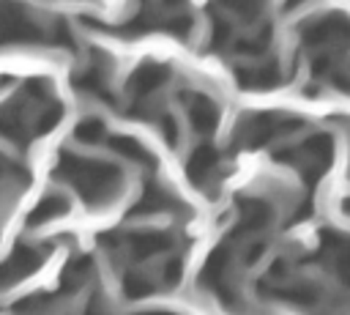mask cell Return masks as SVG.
<instances>
[{"label": "cell", "instance_id": "obj_15", "mask_svg": "<svg viewBox=\"0 0 350 315\" xmlns=\"http://www.w3.org/2000/svg\"><path fill=\"white\" fill-rule=\"evenodd\" d=\"M178 205H180V203H178V197H175L170 189H164V186H148V189L142 192L139 203L131 208V214H134V216L167 214V211H175Z\"/></svg>", "mask_w": 350, "mask_h": 315}, {"label": "cell", "instance_id": "obj_4", "mask_svg": "<svg viewBox=\"0 0 350 315\" xmlns=\"http://www.w3.org/2000/svg\"><path fill=\"white\" fill-rule=\"evenodd\" d=\"M304 126L301 118L284 115V112H252L243 123H238L235 134L243 140L246 148H262L290 131H298Z\"/></svg>", "mask_w": 350, "mask_h": 315}, {"label": "cell", "instance_id": "obj_12", "mask_svg": "<svg viewBox=\"0 0 350 315\" xmlns=\"http://www.w3.org/2000/svg\"><path fill=\"white\" fill-rule=\"evenodd\" d=\"M126 247L137 260H145V257H153V255L172 249L175 238L167 230H137V233L126 236Z\"/></svg>", "mask_w": 350, "mask_h": 315}, {"label": "cell", "instance_id": "obj_6", "mask_svg": "<svg viewBox=\"0 0 350 315\" xmlns=\"http://www.w3.org/2000/svg\"><path fill=\"white\" fill-rule=\"evenodd\" d=\"M167 79H170V66H167V63L145 60V63L137 66L134 74L129 77V82H126V93H129L134 101H145V99H150Z\"/></svg>", "mask_w": 350, "mask_h": 315}, {"label": "cell", "instance_id": "obj_26", "mask_svg": "<svg viewBox=\"0 0 350 315\" xmlns=\"http://www.w3.org/2000/svg\"><path fill=\"white\" fill-rule=\"evenodd\" d=\"M85 315H109V312L96 301V304H90V307H88V312H85Z\"/></svg>", "mask_w": 350, "mask_h": 315}, {"label": "cell", "instance_id": "obj_5", "mask_svg": "<svg viewBox=\"0 0 350 315\" xmlns=\"http://www.w3.org/2000/svg\"><path fill=\"white\" fill-rule=\"evenodd\" d=\"M301 38L306 47L320 49H342L350 44V16L342 11L323 14L301 27Z\"/></svg>", "mask_w": 350, "mask_h": 315}, {"label": "cell", "instance_id": "obj_17", "mask_svg": "<svg viewBox=\"0 0 350 315\" xmlns=\"http://www.w3.org/2000/svg\"><path fill=\"white\" fill-rule=\"evenodd\" d=\"M74 137H77L79 142H85V145H96L98 140H104V137H107L104 121H101V118H93V115L82 118V121L77 123V129H74Z\"/></svg>", "mask_w": 350, "mask_h": 315}, {"label": "cell", "instance_id": "obj_14", "mask_svg": "<svg viewBox=\"0 0 350 315\" xmlns=\"http://www.w3.org/2000/svg\"><path fill=\"white\" fill-rule=\"evenodd\" d=\"M320 241L331 255V266H334L336 277L345 285H350V236H342L336 230H323Z\"/></svg>", "mask_w": 350, "mask_h": 315}, {"label": "cell", "instance_id": "obj_8", "mask_svg": "<svg viewBox=\"0 0 350 315\" xmlns=\"http://www.w3.org/2000/svg\"><path fill=\"white\" fill-rule=\"evenodd\" d=\"M235 82H238V88H246V90H271L287 79H284V71L279 68V63L268 60V63L235 68Z\"/></svg>", "mask_w": 350, "mask_h": 315}, {"label": "cell", "instance_id": "obj_24", "mask_svg": "<svg viewBox=\"0 0 350 315\" xmlns=\"http://www.w3.org/2000/svg\"><path fill=\"white\" fill-rule=\"evenodd\" d=\"M186 3H189V0H161V5H164L167 11H172V14H180V11L186 8Z\"/></svg>", "mask_w": 350, "mask_h": 315}, {"label": "cell", "instance_id": "obj_1", "mask_svg": "<svg viewBox=\"0 0 350 315\" xmlns=\"http://www.w3.org/2000/svg\"><path fill=\"white\" fill-rule=\"evenodd\" d=\"M57 175L68 178L90 205L109 203L120 189V170L115 164L88 162V159H79V156L66 153V151L60 153Z\"/></svg>", "mask_w": 350, "mask_h": 315}, {"label": "cell", "instance_id": "obj_13", "mask_svg": "<svg viewBox=\"0 0 350 315\" xmlns=\"http://www.w3.org/2000/svg\"><path fill=\"white\" fill-rule=\"evenodd\" d=\"M271 293L279 301L298 304V307H314L320 301V288L312 282H287V285H260V293Z\"/></svg>", "mask_w": 350, "mask_h": 315}, {"label": "cell", "instance_id": "obj_10", "mask_svg": "<svg viewBox=\"0 0 350 315\" xmlns=\"http://www.w3.org/2000/svg\"><path fill=\"white\" fill-rule=\"evenodd\" d=\"M219 162H221V153H219L213 145H208V142L197 145V148L191 151L189 162H186V175H189V181H191L194 186H208V184L216 178V173H219Z\"/></svg>", "mask_w": 350, "mask_h": 315}, {"label": "cell", "instance_id": "obj_16", "mask_svg": "<svg viewBox=\"0 0 350 315\" xmlns=\"http://www.w3.org/2000/svg\"><path fill=\"white\" fill-rule=\"evenodd\" d=\"M107 142H109V148H112L115 153H120L123 159H129V162H134V164H142V167H153V164H156V156H153L139 140H134V137H129V134H115V137H109Z\"/></svg>", "mask_w": 350, "mask_h": 315}, {"label": "cell", "instance_id": "obj_27", "mask_svg": "<svg viewBox=\"0 0 350 315\" xmlns=\"http://www.w3.org/2000/svg\"><path fill=\"white\" fill-rule=\"evenodd\" d=\"M137 315H178V312H170V310H150V312H137Z\"/></svg>", "mask_w": 350, "mask_h": 315}, {"label": "cell", "instance_id": "obj_11", "mask_svg": "<svg viewBox=\"0 0 350 315\" xmlns=\"http://www.w3.org/2000/svg\"><path fill=\"white\" fill-rule=\"evenodd\" d=\"M186 99V112H189V121L194 126V131L200 134H211L216 131L219 126V104L208 96V93H183Z\"/></svg>", "mask_w": 350, "mask_h": 315}, {"label": "cell", "instance_id": "obj_7", "mask_svg": "<svg viewBox=\"0 0 350 315\" xmlns=\"http://www.w3.org/2000/svg\"><path fill=\"white\" fill-rule=\"evenodd\" d=\"M109 71H112V63L107 55L96 52V58H90V63L74 74V88L82 90V93H90V96H101V99H109L112 101V93L107 90V79H109ZM107 101V104H109Z\"/></svg>", "mask_w": 350, "mask_h": 315}, {"label": "cell", "instance_id": "obj_18", "mask_svg": "<svg viewBox=\"0 0 350 315\" xmlns=\"http://www.w3.org/2000/svg\"><path fill=\"white\" fill-rule=\"evenodd\" d=\"M66 208H68V200H66V197H60V194H49L46 200L38 203V208H36V214H33L30 222H44V219L60 216Z\"/></svg>", "mask_w": 350, "mask_h": 315}, {"label": "cell", "instance_id": "obj_21", "mask_svg": "<svg viewBox=\"0 0 350 315\" xmlns=\"http://www.w3.org/2000/svg\"><path fill=\"white\" fill-rule=\"evenodd\" d=\"M219 3L224 8H230V11H235L238 16H243V22H252L257 16V11L262 8L265 0H219Z\"/></svg>", "mask_w": 350, "mask_h": 315}, {"label": "cell", "instance_id": "obj_25", "mask_svg": "<svg viewBox=\"0 0 350 315\" xmlns=\"http://www.w3.org/2000/svg\"><path fill=\"white\" fill-rule=\"evenodd\" d=\"M304 3H306V0H284L282 8H284V11H295V8H301Z\"/></svg>", "mask_w": 350, "mask_h": 315}, {"label": "cell", "instance_id": "obj_9", "mask_svg": "<svg viewBox=\"0 0 350 315\" xmlns=\"http://www.w3.org/2000/svg\"><path fill=\"white\" fill-rule=\"evenodd\" d=\"M238 216H241V222H238L235 233H241V236L260 233V230H265L271 225L273 205L268 200H262V197H238Z\"/></svg>", "mask_w": 350, "mask_h": 315}, {"label": "cell", "instance_id": "obj_22", "mask_svg": "<svg viewBox=\"0 0 350 315\" xmlns=\"http://www.w3.org/2000/svg\"><path fill=\"white\" fill-rule=\"evenodd\" d=\"M180 274H183V263L178 257H170L164 263V282L167 285H178L180 282Z\"/></svg>", "mask_w": 350, "mask_h": 315}, {"label": "cell", "instance_id": "obj_20", "mask_svg": "<svg viewBox=\"0 0 350 315\" xmlns=\"http://www.w3.org/2000/svg\"><path fill=\"white\" fill-rule=\"evenodd\" d=\"M123 293H126L129 299H142V296L153 293V282H150L145 274H129V277L123 279Z\"/></svg>", "mask_w": 350, "mask_h": 315}, {"label": "cell", "instance_id": "obj_28", "mask_svg": "<svg viewBox=\"0 0 350 315\" xmlns=\"http://www.w3.org/2000/svg\"><path fill=\"white\" fill-rule=\"evenodd\" d=\"M342 208H345V214H347V216H350V194H347V197H345V203H342Z\"/></svg>", "mask_w": 350, "mask_h": 315}, {"label": "cell", "instance_id": "obj_2", "mask_svg": "<svg viewBox=\"0 0 350 315\" xmlns=\"http://www.w3.org/2000/svg\"><path fill=\"white\" fill-rule=\"evenodd\" d=\"M52 44V27H44L25 3L0 0V47Z\"/></svg>", "mask_w": 350, "mask_h": 315}, {"label": "cell", "instance_id": "obj_3", "mask_svg": "<svg viewBox=\"0 0 350 315\" xmlns=\"http://www.w3.org/2000/svg\"><path fill=\"white\" fill-rule=\"evenodd\" d=\"M331 156H334V137L328 131H314L301 145L287 148V151H276V159L293 164L309 184H314L328 170Z\"/></svg>", "mask_w": 350, "mask_h": 315}, {"label": "cell", "instance_id": "obj_19", "mask_svg": "<svg viewBox=\"0 0 350 315\" xmlns=\"http://www.w3.org/2000/svg\"><path fill=\"white\" fill-rule=\"evenodd\" d=\"M230 33H232V25L224 14H213V27H211V47L213 49H224L227 41H230Z\"/></svg>", "mask_w": 350, "mask_h": 315}, {"label": "cell", "instance_id": "obj_23", "mask_svg": "<svg viewBox=\"0 0 350 315\" xmlns=\"http://www.w3.org/2000/svg\"><path fill=\"white\" fill-rule=\"evenodd\" d=\"M161 131H164V140L175 148L178 145V126H175V121L170 115H161Z\"/></svg>", "mask_w": 350, "mask_h": 315}]
</instances>
